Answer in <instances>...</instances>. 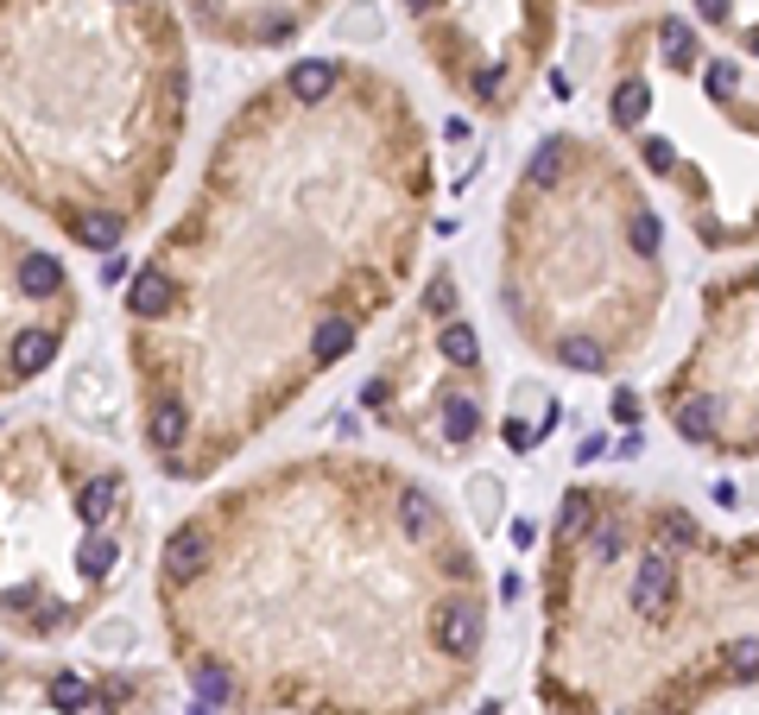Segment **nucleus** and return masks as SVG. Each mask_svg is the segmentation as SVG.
Masks as SVG:
<instances>
[{
    "mask_svg": "<svg viewBox=\"0 0 759 715\" xmlns=\"http://www.w3.org/2000/svg\"><path fill=\"white\" fill-rule=\"evenodd\" d=\"M475 715H501V703H494V697H488V703H481V710H475Z\"/></svg>",
    "mask_w": 759,
    "mask_h": 715,
    "instance_id": "24",
    "label": "nucleus"
},
{
    "mask_svg": "<svg viewBox=\"0 0 759 715\" xmlns=\"http://www.w3.org/2000/svg\"><path fill=\"white\" fill-rule=\"evenodd\" d=\"M608 456V431H589V437H577V469L582 462H602Z\"/></svg>",
    "mask_w": 759,
    "mask_h": 715,
    "instance_id": "20",
    "label": "nucleus"
},
{
    "mask_svg": "<svg viewBox=\"0 0 759 715\" xmlns=\"http://www.w3.org/2000/svg\"><path fill=\"white\" fill-rule=\"evenodd\" d=\"M633 152H640V165H646L652 178H678V146H671L665 133H646Z\"/></svg>",
    "mask_w": 759,
    "mask_h": 715,
    "instance_id": "17",
    "label": "nucleus"
},
{
    "mask_svg": "<svg viewBox=\"0 0 759 715\" xmlns=\"http://www.w3.org/2000/svg\"><path fill=\"white\" fill-rule=\"evenodd\" d=\"M582 7H602L608 13V7H633V0H582Z\"/></svg>",
    "mask_w": 759,
    "mask_h": 715,
    "instance_id": "23",
    "label": "nucleus"
},
{
    "mask_svg": "<svg viewBox=\"0 0 759 715\" xmlns=\"http://www.w3.org/2000/svg\"><path fill=\"white\" fill-rule=\"evenodd\" d=\"M76 317H38V323H26L20 336H13V348H7V361H13V380L20 386H33L38 374H51V361L64 355V336H71Z\"/></svg>",
    "mask_w": 759,
    "mask_h": 715,
    "instance_id": "7",
    "label": "nucleus"
},
{
    "mask_svg": "<svg viewBox=\"0 0 759 715\" xmlns=\"http://www.w3.org/2000/svg\"><path fill=\"white\" fill-rule=\"evenodd\" d=\"M342 76H349V58H298L279 82H286L291 102H304V108H317V102H329L336 89H342Z\"/></svg>",
    "mask_w": 759,
    "mask_h": 715,
    "instance_id": "9",
    "label": "nucleus"
},
{
    "mask_svg": "<svg viewBox=\"0 0 759 715\" xmlns=\"http://www.w3.org/2000/svg\"><path fill=\"white\" fill-rule=\"evenodd\" d=\"M210 564H216V532H210L203 513H190L184 526H172L165 551H159V596L203 583V570H210Z\"/></svg>",
    "mask_w": 759,
    "mask_h": 715,
    "instance_id": "5",
    "label": "nucleus"
},
{
    "mask_svg": "<svg viewBox=\"0 0 759 715\" xmlns=\"http://www.w3.org/2000/svg\"><path fill=\"white\" fill-rule=\"evenodd\" d=\"M431 640L450 665L469 672L488 646V589H450L443 602L431 608Z\"/></svg>",
    "mask_w": 759,
    "mask_h": 715,
    "instance_id": "3",
    "label": "nucleus"
},
{
    "mask_svg": "<svg viewBox=\"0 0 759 715\" xmlns=\"http://www.w3.org/2000/svg\"><path fill=\"white\" fill-rule=\"evenodd\" d=\"M456 310H463L456 272H450V266H437V272H431V285H425V298H418V317H425V323H450Z\"/></svg>",
    "mask_w": 759,
    "mask_h": 715,
    "instance_id": "15",
    "label": "nucleus"
},
{
    "mask_svg": "<svg viewBox=\"0 0 759 715\" xmlns=\"http://www.w3.org/2000/svg\"><path fill=\"white\" fill-rule=\"evenodd\" d=\"M405 20L450 89L481 114H513L551 58L557 0H405Z\"/></svg>",
    "mask_w": 759,
    "mask_h": 715,
    "instance_id": "1",
    "label": "nucleus"
},
{
    "mask_svg": "<svg viewBox=\"0 0 759 715\" xmlns=\"http://www.w3.org/2000/svg\"><path fill=\"white\" fill-rule=\"evenodd\" d=\"M506 538H513L519 551H532V545H539V520H532V513H513V520H506Z\"/></svg>",
    "mask_w": 759,
    "mask_h": 715,
    "instance_id": "19",
    "label": "nucleus"
},
{
    "mask_svg": "<svg viewBox=\"0 0 759 715\" xmlns=\"http://www.w3.org/2000/svg\"><path fill=\"white\" fill-rule=\"evenodd\" d=\"M652 51H658V64L665 71H678V76H696L703 71V33L690 26L684 13H652Z\"/></svg>",
    "mask_w": 759,
    "mask_h": 715,
    "instance_id": "8",
    "label": "nucleus"
},
{
    "mask_svg": "<svg viewBox=\"0 0 759 715\" xmlns=\"http://www.w3.org/2000/svg\"><path fill=\"white\" fill-rule=\"evenodd\" d=\"M89 640H96V652H109V659H121V652H134V640H140V627H134L127 614H102V621L89 627Z\"/></svg>",
    "mask_w": 759,
    "mask_h": 715,
    "instance_id": "16",
    "label": "nucleus"
},
{
    "mask_svg": "<svg viewBox=\"0 0 759 715\" xmlns=\"http://www.w3.org/2000/svg\"><path fill=\"white\" fill-rule=\"evenodd\" d=\"M608 418H615V424H627V431H633V424L646 418V399H640L633 386H615V393H608Z\"/></svg>",
    "mask_w": 759,
    "mask_h": 715,
    "instance_id": "18",
    "label": "nucleus"
},
{
    "mask_svg": "<svg viewBox=\"0 0 759 715\" xmlns=\"http://www.w3.org/2000/svg\"><path fill=\"white\" fill-rule=\"evenodd\" d=\"M608 120H615V133H633V127H646V120H652V82H646V71H620L615 76Z\"/></svg>",
    "mask_w": 759,
    "mask_h": 715,
    "instance_id": "11",
    "label": "nucleus"
},
{
    "mask_svg": "<svg viewBox=\"0 0 759 715\" xmlns=\"http://www.w3.org/2000/svg\"><path fill=\"white\" fill-rule=\"evenodd\" d=\"M26 247H33V241H20V234H7V228H0V393H13V386H20V380H13V361H7L13 336H20L26 323H38V317L13 323V304H26V310H45V304H33L26 292H20V260H26ZM51 317H76V310H51Z\"/></svg>",
    "mask_w": 759,
    "mask_h": 715,
    "instance_id": "6",
    "label": "nucleus"
},
{
    "mask_svg": "<svg viewBox=\"0 0 759 715\" xmlns=\"http://www.w3.org/2000/svg\"><path fill=\"white\" fill-rule=\"evenodd\" d=\"M615 456H620V462H633V456H646V437H640V424H633V431H627V437L615 444Z\"/></svg>",
    "mask_w": 759,
    "mask_h": 715,
    "instance_id": "21",
    "label": "nucleus"
},
{
    "mask_svg": "<svg viewBox=\"0 0 759 715\" xmlns=\"http://www.w3.org/2000/svg\"><path fill=\"white\" fill-rule=\"evenodd\" d=\"M102 279H109V285H121V279H127V260H121V254H109V260H102Z\"/></svg>",
    "mask_w": 759,
    "mask_h": 715,
    "instance_id": "22",
    "label": "nucleus"
},
{
    "mask_svg": "<svg viewBox=\"0 0 759 715\" xmlns=\"http://www.w3.org/2000/svg\"><path fill=\"white\" fill-rule=\"evenodd\" d=\"M431 355H443V368H456V374H488V361H481V330H475L469 317L437 323Z\"/></svg>",
    "mask_w": 759,
    "mask_h": 715,
    "instance_id": "10",
    "label": "nucleus"
},
{
    "mask_svg": "<svg viewBox=\"0 0 759 715\" xmlns=\"http://www.w3.org/2000/svg\"><path fill=\"white\" fill-rule=\"evenodd\" d=\"M64 406H71L96 437H114L121 431V380H114V361L109 355H83L71 368V380H64Z\"/></svg>",
    "mask_w": 759,
    "mask_h": 715,
    "instance_id": "4",
    "label": "nucleus"
},
{
    "mask_svg": "<svg viewBox=\"0 0 759 715\" xmlns=\"http://www.w3.org/2000/svg\"><path fill=\"white\" fill-rule=\"evenodd\" d=\"M463 500H469V513H475V526H481V538L506 526V482H501V475H488V469H481V475H469V482H463Z\"/></svg>",
    "mask_w": 759,
    "mask_h": 715,
    "instance_id": "14",
    "label": "nucleus"
},
{
    "mask_svg": "<svg viewBox=\"0 0 759 715\" xmlns=\"http://www.w3.org/2000/svg\"><path fill=\"white\" fill-rule=\"evenodd\" d=\"M557 368H570V374H615V355H608V342L589 336V330H570V336H557L544 348Z\"/></svg>",
    "mask_w": 759,
    "mask_h": 715,
    "instance_id": "12",
    "label": "nucleus"
},
{
    "mask_svg": "<svg viewBox=\"0 0 759 715\" xmlns=\"http://www.w3.org/2000/svg\"><path fill=\"white\" fill-rule=\"evenodd\" d=\"M324 7H336V0H184L197 33L216 38V44H241V51L291 44L304 26L324 20Z\"/></svg>",
    "mask_w": 759,
    "mask_h": 715,
    "instance_id": "2",
    "label": "nucleus"
},
{
    "mask_svg": "<svg viewBox=\"0 0 759 715\" xmlns=\"http://www.w3.org/2000/svg\"><path fill=\"white\" fill-rule=\"evenodd\" d=\"M127 216L121 209H89V216H76L71 222V241L83 247V254H121L127 247Z\"/></svg>",
    "mask_w": 759,
    "mask_h": 715,
    "instance_id": "13",
    "label": "nucleus"
}]
</instances>
